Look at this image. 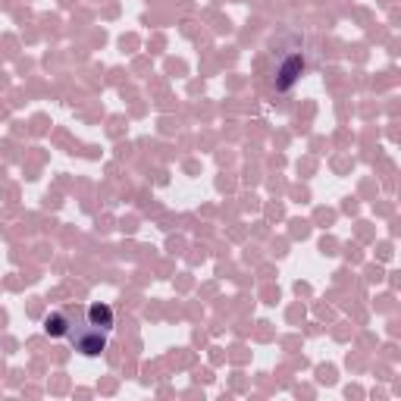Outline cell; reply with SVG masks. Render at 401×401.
Returning <instances> with one entry per match:
<instances>
[{
	"label": "cell",
	"instance_id": "6da1fadb",
	"mask_svg": "<svg viewBox=\"0 0 401 401\" xmlns=\"http://www.w3.org/2000/svg\"><path fill=\"white\" fill-rule=\"evenodd\" d=\"M69 311V332H66V339H69L72 345H76L79 354H85V358H97L100 351L107 348V332L97 329V326L88 323V317H85V311H72V307H66Z\"/></svg>",
	"mask_w": 401,
	"mask_h": 401
},
{
	"label": "cell",
	"instance_id": "7a4b0ae2",
	"mask_svg": "<svg viewBox=\"0 0 401 401\" xmlns=\"http://www.w3.org/2000/svg\"><path fill=\"white\" fill-rule=\"evenodd\" d=\"M85 317H88V323L97 326V329H104V332L113 329V307L104 304V301H95V304L85 307Z\"/></svg>",
	"mask_w": 401,
	"mask_h": 401
},
{
	"label": "cell",
	"instance_id": "3957f363",
	"mask_svg": "<svg viewBox=\"0 0 401 401\" xmlns=\"http://www.w3.org/2000/svg\"><path fill=\"white\" fill-rule=\"evenodd\" d=\"M301 69H304V60H301L298 53H295V57H289V60H285V66H283V69H279L276 88H279V91L292 88V85H295V79L301 76Z\"/></svg>",
	"mask_w": 401,
	"mask_h": 401
},
{
	"label": "cell",
	"instance_id": "277c9868",
	"mask_svg": "<svg viewBox=\"0 0 401 401\" xmlns=\"http://www.w3.org/2000/svg\"><path fill=\"white\" fill-rule=\"evenodd\" d=\"M44 332H48L50 339H66V332H69V311H53L44 317Z\"/></svg>",
	"mask_w": 401,
	"mask_h": 401
}]
</instances>
